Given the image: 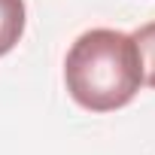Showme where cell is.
I'll return each instance as SVG.
<instances>
[{
	"label": "cell",
	"mask_w": 155,
	"mask_h": 155,
	"mask_svg": "<svg viewBox=\"0 0 155 155\" xmlns=\"http://www.w3.org/2000/svg\"><path fill=\"white\" fill-rule=\"evenodd\" d=\"M131 37H134V43L140 49V61H143V85L155 88V21L137 28Z\"/></svg>",
	"instance_id": "3"
},
{
	"label": "cell",
	"mask_w": 155,
	"mask_h": 155,
	"mask_svg": "<svg viewBox=\"0 0 155 155\" xmlns=\"http://www.w3.org/2000/svg\"><path fill=\"white\" fill-rule=\"evenodd\" d=\"M25 21H28L25 0H0V58L18 46L25 34Z\"/></svg>",
	"instance_id": "2"
},
{
	"label": "cell",
	"mask_w": 155,
	"mask_h": 155,
	"mask_svg": "<svg viewBox=\"0 0 155 155\" xmlns=\"http://www.w3.org/2000/svg\"><path fill=\"white\" fill-rule=\"evenodd\" d=\"M64 85L88 113L128 107L143 88V61L134 37L113 28L79 34L64 58Z\"/></svg>",
	"instance_id": "1"
}]
</instances>
